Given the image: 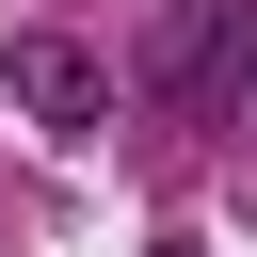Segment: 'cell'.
<instances>
[{"mask_svg":"<svg viewBox=\"0 0 257 257\" xmlns=\"http://www.w3.org/2000/svg\"><path fill=\"white\" fill-rule=\"evenodd\" d=\"M241 96H257V80H241Z\"/></svg>","mask_w":257,"mask_h":257,"instance_id":"3957f363","label":"cell"},{"mask_svg":"<svg viewBox=\"0 0 257 257\" xmlns=\"http://www.w3.org/2000/svg\"><path fill=\"white\" fill-rule=\"evenodd\" d=\"M241 80H257V0H177L161 48H145V112L161 128H209Z\"/></svg>","mask_w":257,"mask_h":257,"instance_id":"6da1fadb","label":"cell"},{"mask_svg":"<svg viewBox=\"0 0 257 257\" xmlns=\"http://www.w3.org/2000/svg\"><path fill=\"white\" fill-rule=\"evenodd\" d=\"M0 96H16L48 145H96V128H112V64H96L80 32H16V48H0Z\"/></svg>","mask_w":257,"mask_h":257,"instance_id":"7a4b0ae2","label":"cell"}]
</instances>
